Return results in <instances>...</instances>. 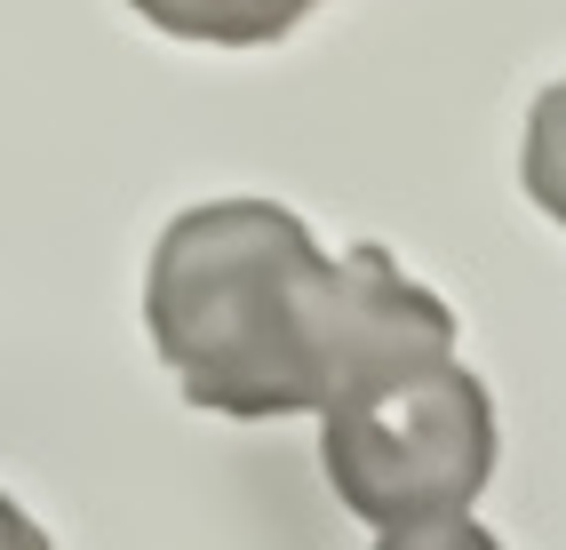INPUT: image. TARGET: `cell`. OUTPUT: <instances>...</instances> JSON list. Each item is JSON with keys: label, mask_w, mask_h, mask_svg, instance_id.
Returning <instances> with one entry per match:
<instances>
[{"label": "cell", "mask_w": 566, "mask_h": 550, "mask_svg": "<svg viewBox=\"0 0 566 550\" xmlns=\"http://www.w3.org/2000/svg\"><path fill=\"white\" fill-rule=\"evenodd\" d=\"M319 463L367 527L471 510L495 479V399L455 336L391 343L319 399Z\"/></svg>", "instance_id": "cell-2"}, {"label": "cell", "mask_w": 566, "mask_h": 550, "mask_svg": "<svg viewBox=\"0 0 566 550\" xmlns=\"http://www.w3.org/2000/svg\"><path fill=\"white\" fill-rule=\"evenodd\" d=\"M375 550H503L495 535H486L471 510H439V519H407V527H384V542Z\"/></svg>", "instance_id": "cell-5"}, {"label": "cell", "mask_w": 566, "mask_h": 550, "mask_svg": "<svg viewBox=\"0 0 566 550\" xmlns=\"http://www.w3.org/2000/svg\"><path fill=\"white\" fill-rule=\"evenodd\" d=\"M0 550H49V535L32 527V519H24V510H17L9 495H0Z\"/></svg>", "instance_id": "cell-6"}, {"label": "cell", "mask_w": 566, "mask_h": 550, "mask_svg": "<svg viewBox=\"0 0 566 550\" xmlns=\"http://www.w3.org/2000/svg\"><path fill=\"white\" fill-rule=\"evenodd\" d=\"M144 327L192 408L280 423L319 415V399L375 351L455 336V311L375 240L327 255L304 215L272 200H208L160 232Z\"/></svg>", "instance_id": "cell-1"}, {"label": "cell", "mask_w": 566, "mask_h": 550, "mask_svg": "<svg viewBox=\"0 0 566 550\" xmlns=\"http://www.w3.org/2000/svg\"><path fill=\"white\" fill-rule=\"evenodd\" d=\"M144 24H160L168 41H208V49H272L295 32L319 0H128Z\"/></svg>", "instance_id": "cell-3"}, {"label": "cell", "mask_w": 566, "mask_h": 550, "mask_svg": "<svg viewBox=\"0 0 566 550\" xmlns=\"http://www.w3.org/2000/svg\"><path fill=\"white\" fill-rule=\"evenodd\" d=\"M518 183L551 224L566 232V81H551L526 113V144H518Z\"/></svg>", "instance_id": "cell-4"}]
</instances>
